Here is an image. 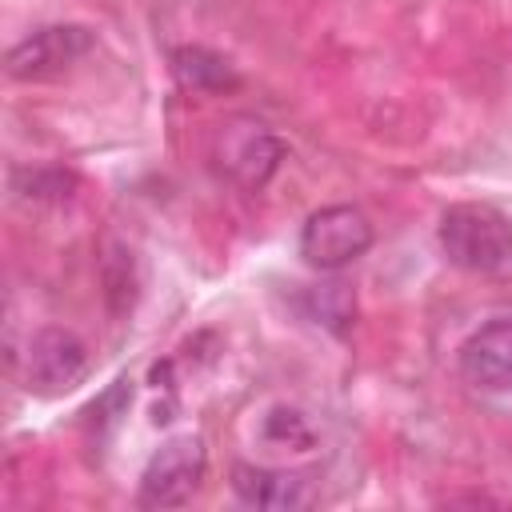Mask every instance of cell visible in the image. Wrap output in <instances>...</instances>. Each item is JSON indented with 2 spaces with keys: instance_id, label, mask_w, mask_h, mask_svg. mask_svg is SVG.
<instances>
[{
  "instance_id": "4",
  "label": "cell",
  "mask_w": 512,
  "mask_h": 512,
  "mask_svg": "<svg viewBox=\"0 0 512 512\" xmlns=\"http://www.w3.org/2000/svg\"><path fill=\"white\" fill-rule=\"evenodd\" d=\"M284 160V144L256 120H228L216 132V164L228 180L260 192Z\"/></svg>"
},
{
  "instance_id": "1",
  "label": "cell",
  "mask_w": 512,
  "mask_h": 512,
  "mask_svg": "<svg viewBox=\"0 0 512 512\" xmlns=\"http://www.w3.org/2000/svg\"><path fill=\"white\" fill-rule=\"evenodd\" d=\"M440 252L464 272H508L512 268V220L492 204H452L436 228Z\"/></svg>"
},
{
  "instance_id": "7",
  "label": "cell",
  "mask_w": 512,
  "mask_h": 512,
  "mask_svg": "<svg viewBox=\"0 0 512 512\" xmlns=\"http://www.w3.org/2000/svg\"><path fill=\"white\" fill-rule=\"evenodd\" d=\"M460 376L480 392H512V320H492L460 344Z\"/></svg>"
},
{
  "instance_id": "9",
  "label": "cell",
  "mask_w": 512,
  "mask_h": 512,
  "mask_svg": "<svg viewBox=\"0 0 512 512\" xmlns=\"http://www.w3.org/2000/svg\"><path fill=\"white\" fill-rule=\"evenodd\" d=\"M172 72L184 88H196V92H208V88H232L236 84V72L224 56L208 52V48H176L172 52Z\"/></svg>"
},
{
  "instance_id": "5",
  "label": "cell",
  "mask_w": 512,
  "mask_h": 512,
  "mask_svg": "<svg viewBox=\"0 0 512 512\" xmlns=\"http://www.w3.org/2000/svg\"><path fill=\"white\" fill-rule=\"evenodd\" d=\"M92 48V32L80 24H52L32 32L28 40H20L8 52V76L12 80H48L60 76L64 68H72L84 52Z\"/></svg>"
},
{
  "instance_id": "3",
  "label": "cell",
  "mask_w": 512,
  "mask_h": 512,
  "mask_svg": "<svg viewBox=\"0 0 512 512\" xmlns=\"http://www.w3.org/2000/svg\"><path fill=\"white\" fill-rule=\"evenodd\" d=\"M204 468H208V448L200 436L184 432V436H172L164 440L152 460L144 464V476H140V500L152 504V508H176V504H188L192 492L200 488L204 480Z\"/></svg>"
},
{
  "instance_id": "2",
  "label": "cell",
  "mask_w": 512,
  "mask_h": 512,
  "mask_svg": "<svg viewBox=\"0 0 512 512\" xmlns=\"http://www.w3.org/2000/svg\"><path fill=\"white\" fill-rule=\"evenodd\" d=\"M376 232H372V220L352 208V204H328V208H316L304 228H300V256L320 268V272H336L352 260H360L368 248H372Z\"/></svg>"
},
{
  "instance_id": "6",
  "label": "cell",
  "mask_w": 512,
  "mask_h": 512,
  "mask_svg": "<svg viewBox=\"0 0 512 512\" xmlns=\"http://www.w3.org/2000/svg\"><path fill=\"white\" fill-rule=\"evenodd\" d=\"M24 368H28V380L40 388V392H60V388H72L84 368H88V348L76 332L68 328H40L32 340H28V356H24Z\"/></svg>"
},
{
  "instance_id": "8",
  "label": "cell",
  "mask_w": 512,
  "mask_h": 512,
  "mask_svg": "<svg viewBox=\"0 0 512 512\" xmlns=\"http://www.w3.org/2000/svg\"><path fill=\"white\" fill-rule=\"evenodd\" d=\"M232 492L248 508H268V512H288L304 508L312 500L308 480L296 472L264 468V464H232Z\"/></svg>"
}]
</instances>
